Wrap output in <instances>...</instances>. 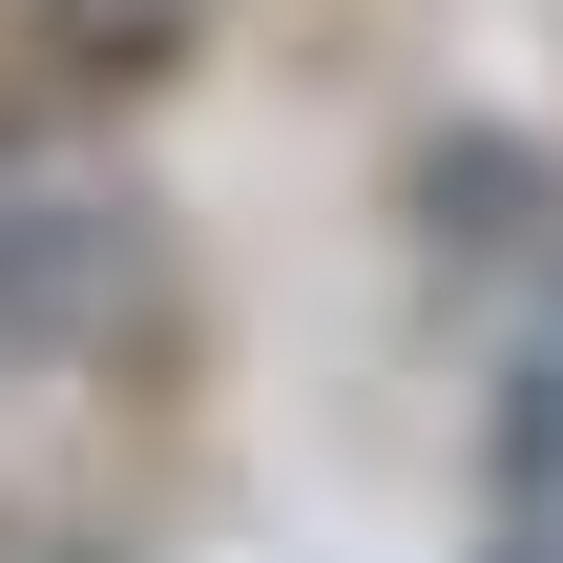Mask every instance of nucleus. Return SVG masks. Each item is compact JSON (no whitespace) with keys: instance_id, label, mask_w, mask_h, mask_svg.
I'll return each instance as SVG.
<instances>
[{"instance_id":"nucleus-1","label":"nucleus","mask_w":563,"mask_h":563,"mask_svg":"<svg viewBox=\"0 0 563 563\" xmlns=\"http://www.w3.org/2000/svg\"><path fill=\"white\" fill-rule=\"evenodd\" d=\"M125 313H146V188L84 125H0V334L21 355H84Z\"/></svg>"},{"instance_id":"nucleus-2","label":"nucleus","mask_w":563,"mask_h":563,"mask_svg":"<svg viewBox=\"0 0 563 563\" xmlns=\"http://www.w3.org/2000/svg\"><path fill=\"white\" fill-rule=\"evenodd\" d=\"M42 21H84V42H167L188 0H42Z\"/></svg>"}]
</instances>
